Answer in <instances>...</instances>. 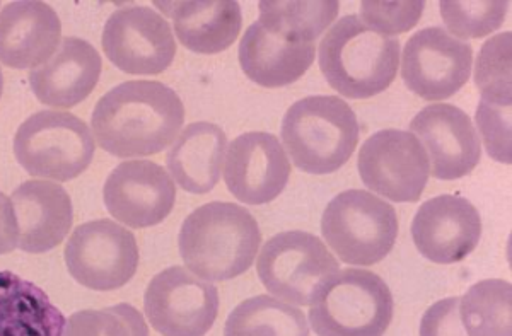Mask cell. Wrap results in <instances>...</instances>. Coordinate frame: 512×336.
Returning <instances> with one entry per match:
<instances>
[{"label":"cell","instance_id":"cell-19","mask_svg":"<svg viewBox=\"0 0 512 336\" xmlns=\"http://www.w3.org/2000/svg\"><path fill=\"white\" fill-rule=\"evenodd\" d=\"M62 23L55 9L38 0L11 2L0 11V64L30 69L59 48Z\"/></svg>","mask_w":512,"mask_h":336},{"label":"cell","instance_id":"cell-21","mask_svg":"<svg viewBox=\"0 0 512 336\" xmlns=\"http://www.w3.org/2000/svg\"><path fill=\"white\" fill-rule=\"evenodd\" d=\"M315 55V43H291L270 33L258 21L246 29L238 50L246 77L270 89L299 81L315 62Z\"/></svg>","mask_w":512,"mask_h":336},{"label":"cell","instance_id":"cell-24","mask_svg":"<svg viewBox=\"0 0 512 336\" xmlns=\"http://www.w3.org/2000/svg\"><path fill=\"white\" fill-rule=\"evenodd\" d=\"M67 319L45 290L0 272V336H64Z\"/></svg>","mask_w":512,"mask_h":336},{"label":"cell","instance_id":"cell-33","mask_svg":"<svg viewBox=\"0 0 512 336\" xmlns=\"http://www.w3.org/2000/svg\"><path fill=\"white\" fill-rule=\"evenodd\" d=\"M420 336H468L460 319V297L432 304L420 321Z\"/></svg>","mask_w":512,"mask_h":336},{"label":"cell","instance_id":"cell-11","mask_svg":"<svg viewBox=\"0 0 512 336\" xmlns=\"http://www.w3.org/2000/svg\"><path fill=\"white\" fill-rule=\"evenodd\" d=\"M144 311L159 335L205 336L216 323L219 294L187 268H166L147 285Z\"/></svg>","mask_w":512,"mask_h":336},{"label":"cell","instance_id":"cell-5","mask_svg":"<svg viewBox=\"0 0 512 336\" xmlns=\"http://www.w3.org/2000/svg\"><path fill=\"white\" fill-rule=\"evenodd\" d=\"M309 306V323L318 336H383L395 302L379 275L349 268L326 279Z\"/></svg>","mask_w":512,"mask_h":336},{"label":"cell","instance_id":"cell-7","mask_svg":"<svg viewBox=\"0 0 512 336\" xmlns=\"http://www.w3.org/2000/svg\"><path fill=\"white\" fill-rule=\"evenodd\" d=\"M96 144L88 125L72 113L40 111L18 128L14 156L31 176L74 180L93 161Z\"/></svg>","mask_w":512,"mask_h":336},{"label":"cell","instance_id":"cell-28","mask_svg":"<svg viewBox=\"0 0 512 336\" xmlns=\"http://www.w3.org/2000/svg\"><path fill=\"white\" fill-rule=\"evenodd\" d=\"M511 33H502L483 43L478 53L475 84L485 105L511 108Z\"/></svg>","mask_w":512,"mask_h":336},{"label":"cell","instance_id":"cell-1","mask_svg":"<svg viewBox=\"0 0 512 336\" xmlns=\"http://www.w3.org/2000/svg\"><path fill=\"white\" fill-rule=\"evenodd\" d=\"M185 123V106L171 87L158 81H128L99 99L91 127L111 156L147 157L175 142Z\"/></svg>","mask_w":512,"mask_h":336},{"label":"cell","instance_id":"cell-23","mask_svg":"<svg viewBox=\"0 0 512 336\" xmlns=\"http://www.w3.org/2000/svg\"><path fill=\"white\" fill-rule=\"evenodd\" d=\"M226 147V132L219 125L192 123L169 149L166 157L169 173L185 192L193 195L212 192L221 180Z\"/></svg>","mask_w":512,"mask_h":336},{"label":"cell","instance_id":"cell-9","mask_svg":"<svg viewBox=\"0 0 512 336\" xmlns=\"http://www.w3.org/2000/svg\"><path fill=\"white\" fill-rule=\"evenodd\" d=\"M72 279L98 292L120 289L139 268V246L132 232L110 219L86 222L65 244Z\"/></svg>","mask_w":512,"mask_h":336},{"label":"cell","instance_id":"cell-3","mask_svg":"<svg viewBox=\"0 0 512 336\" xmlns=\"http://www.w3.org/2000/svg\"><path fill=\"white\" fill-rule=\"evenodd\" d=\"M400 40L345 16L323 36L320 69L328 84L349 99L373 98L395 81Z\"/></svg>","mask_w":512,"mask_h":336},{"label":"cell","instance_id":"cell-31","mask_svg":"<svg viewBox=\"0 0 512 336\" xmlns=\"http://www.w3.org/2000/svg\"><path fill=\"white\" fill-rule=\"evenodd\" d=\"M424 2H362V23L386 36L400 35L415 28L422 18Z\"/></svg>","mask_w":512,"mask_h":336},{"label":"cell","instance_id":"cell-15","mask_svg":"<svg viewBox=\"0 0 512 336\" xmlns=\"http://www.w3.org/2000/svg\"><path fill=\"white\" fill-rule=\"evenodd\" d=\"M289 176L291 163L275 135L246 132L229 144L224 181L239 202H272L284 192Z\"/></svg>","mask_w":512,"mask_h":336},{"label":"cell","instance_id":"cell-14","mask_svg":"<svg viewBox=\"0 0 512 336\" xmlns=\"http://www.w3.org/2000/svg\"><path fill=\"white\" fill-rule=\"evenodd\" d=\"M105 205L111 217L135 229L158 226L171 214L176 186L163 166L125 161L106 178Z\"/></svg>","mask_w":512,"mask_h":336},{"label":"cell","instance_id":"cell-17","mask_svg":"<svg viewBox=\"0 0 512 336\" xmlns=\"http://www.w3.org/2000/svg\"><path fill=\"white\" fill-rule=\"evenodd\" d=\"M410 132L427 147L431 174L437 180H460L480 163L482 144L477 128L458 106H425L410 123Z\"/></svg>","mask_w":512,"mask_h":336},{"label":"cell","instance_id":"cell-26","mask_svg":"<svg viewBox=\"0 0 512 336\" xmlns=\"http://www.w3.org/2000/svg\"><path fill=\"white\" fill-rule=\"evenodd\" d=\"M263 28L291 43H315L318 36L337 19L340 4L335 0L292 2L263 0L260 2Z\"/></svg>","mask_w":512,"mask_h":336},{"label":"cell","instance_id":"cell-6","mask_svg":"<svg viewBox=\"0 0 512 336\" xmlns=\"http://www.w3.org/2000/svg\"><path fill=\"white\" fill-rule=\"evenodd\" d=\"M321 234L347 265L371 267L393 250L398 217L383 198L366 190H347L326 205Z\"/></svg>","mask_w":512,"mask_h":336},{"label":"cell","instance_id":"cell-25","mask_svg":"<svg viewBox=\"0 0 512 336\" xmlns=\"http://www.w3.org/2000/svg\"><path fill=\"white\" fill-rule=\"evenodd\" d=\"M224 336H309V326L301 309L274 296H255L227 316Z\"/></svg>","mask_w":512,"mask_h":336},{"label":"cell","instance_id":"cell-34","mask_svg":"<svg viewBox=\"0 0 512 336\" xmlns=\"http://www.w3.org/2000/svg\"><path fill=\"white\" fill-rule=\"evenodd\" d=\"M18 219L14 205L6 193L0 192V255H7L18 248Z\"/></svg>","mask_w":512,"mask_h":336},{"label":"cell","instance_id":"cell-10","mask_svg":"<svg viewBox=\"0 0 512 336\" xmlns=\"http://www.w3.org/2000/svg\"><path fill=\"white\" fill-rule=\"evenodd\" d=\"M357 168L371 192L398 203L420 200L431 176L424 145L412 132L393 128L364 142Z\"/></svg>","mask_w":512,"mask_h":336},{"label":"cell","instance_id":"cell-29","mask_svg":"<svg viewBox=\"0 0 512 336\" xmlns=\"http://www.w3.org/2000/svg\"><path fill=\"white\" fill-rule=\"evenodd\" d=\"M441 16L449 31L458 40H478L483 36H489L501 28L506 19L509 2L502 0H443L441 4ZM449 33V35H451Z\"/></svg>","mask_w":512,"mask_h":336},{"label":"cell","instance_id":"cell-18","mask_svg":"<svg viewBox=\"0 0 512 336\" xmlns=\"http://www.w3.org/2000/svg\"><path fill=\"white\" fill-rule=\"evenodd\" d=\"M98 50L81 38H64L45 64L30 72V86L41 105L74 108L89 98L101 76Z\"/></svg>","mask_w":512,"mask_h":336},{"label":"cell","instance_id":"cell-30","mask_svg":"<svg viewBox=\"0 0 512 336\" xmlns=\"http://www.w3.org/2000/svg\"><path fill=\"white\" fill-rule=\"evenodd\" d=\"M64 336H149V326L134 306L117 304L72 314Z\"/></svg>","mask_w":512,"mask_h":336},{"label":"cell","instance_id":"cell-32","mask_svg":"<svg viewBox=\"0 0 512 336\" xmlns=\"http://www.w3.org/2000/svg\"><path fill=\"white\" fill-rule=\"evenodd\" d=\"M477 123L489 156L499 163L511 164V108H497L480 101Z\"/></svg>","mask_w":512,"mask_h":336},{"label":"cell","instance_id":"cell-20","mask_svg":"<svg viewBox=\"0 0 512 336\" xmlns=\"http://www.w3.org/2000/svg\"><path fill=\"white\" fill-rule=\"evenodd\" d=\"M19 250L38 255L59 246L74 224L69 193L50 181H26L12 193Z\"/></svg>","mask_w":512,"mask_h":336},{"label":"cell","instance_id":"cell-12","mask_svg":"<svg viewBox=\"0 0 512 336\" xmlns=\"http://www.w3.org/2000/svg\"><path fill=\"white\" fill-rule=\"evenodd\" d=\"M103 50L111 64L132 76H158L173 64L176 41L168 21L151 7H125L103 29Z\"/></svg>","mask_w":512,"mask_h":336},{"label":"cell","instance_id":"cell-27","mask_svg":"<svg viewBox=\"0 0 512 336\" xmlns=\"http://www.w3.org/2000/svg\"><path fill=\"white\" fill-rule=\"evenodd\" d=\"M461 325L468 336H512V285L482 280L460 299Z\"/></svg>","mask_w":512,"mask_h":336},{"label":"cell","instance_id":"cell-22","mask_svg":"<svg viewBox=\"0 0 512 336\" xmlns=\"http://www.w3.org/2000/svg\"><path fill=\"white\" fill-rule=\"evenodd\" d=\"M173 19L176 36L190 52L214 55L233 45L243 26L241 7L234 0L156 2Z\"/></svg>","mask_w":512,"mask_h":336},{"label":"cell","instance_id":"cell-35","mask_svg":"<svg viewBox=\"0 0 512 336\" xmlns=\"http://www.w3.org/2000/svg\"><path fill=\"white\" fill-rule=\"evenodd\" d=\"M2 91H4V77H2V70H0V96H2Z\"/></svg>","mask_w":512,"mask_h":336},{"label":"cell","instance_id":"cell-13","mask_svg":"<svg viewBox=\"0 0 512 336\" xmlns=\"http://www.w3.org/2000/svg\"><path fill=\"white\" fill-rule=\"evenodd\" d=\"M473 48L443 28H425L403 48L405 86L425 101L451 98L472 74Z\"/></svg>","mask_w":512,"mask_h":336},{"label":"cell","instance_id":"cell-4","mask_svg":"<svg viewBox=\"0 0 512 336\" xmlns=\"http://www.w3.org/2000/svg\"><path fill=\"white\" fill-rule=\"evenodd\" d=\"M354 110L338 96H308L287 110L282 140L292 163L309 174L342 168L359 144Z\"/></svg>","mask_w":512,"mask_h":336},{"label":"cell","instance_id":"cell-2","mask_svg":"<svg viewBox=\"0 0 512 336\" xmlns=\"http://www.w3.org/2000/svg\"><path fill=\"white\" fill-rule=\"evenodd\" d=\"M262 232L255 217L241 205L205 203L188 215L178 236L188 270L202 280L224 282L253 265Z\"/></svg>","mask_w":512,"mask_h":336},{"label":"cell","instance_id":"cell-16","mask_svg":"<svg viewBox=\"0 0 512 336\" xmlns=\"http://www.w3.org/2000/svg\"><path fill=\"white\" fill-rule=\"evenodd\" d=\"M420 255L439 265L465 260L482 238V219L470 200L439 195L424 202L412 222Z\"/></svg>","mask_w":512,"mask_h":336},{"label":"cell","instance_id":"cell-8","mask_svg":"<svg viewBox=\"0 0 512 336\" xmlns=\"http://www.w3.org/2000/svg\"><path fill=\"white\" fill-rule=\"evenodd\" d=\"M337 258L315 234L280 232L268 239L256 263V273L272 296L296 306H308L315 290L338 272Z\"/></svg>","mask_w":512,"mask_h":336}]
</instances>
